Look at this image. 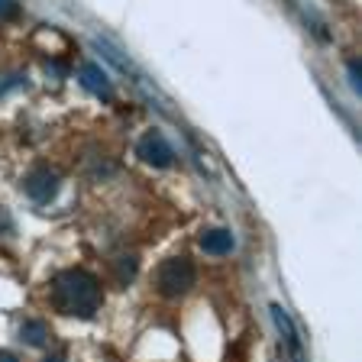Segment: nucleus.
<instances>
[{
	"label": "nucleus",
	"instance_id": "0eeeda50",
	"mask_svg": "<svg viewBox=\"0 0 362 362\" xmlns=\"http://www.w3.org/2000/svg\"><path fill=\"white\" fill-rule=\"evenodd\" d=\"M272 317H275V324H279V330H281V337H285L288 349H291L294 362H301L304 359V356H301V337H298V330H294L291 317L285 314V308H281V304H275V308H272Z\"/></svg>",
	"mask_w": 362,
	"mask_h": 362
},
{
	"label": "nucleus",
	"instance_id": "9d476101",
	"mask_svg": "<svg viewBox=\"0 0 362 362\" xmlns=\"http://www.w3.org/2000/svg\"><path fill=\"white\" fill-rule=\"evenodd\" d=\"M133 275H136V259L123 256V262H120V279H123V281H129Z\"/></svg>",
	"mask_w": 362,
	"mask_h": 362
},
{
	"label": "nucleus",
	"instance_id": "9b49d317",
	"mask_svg": "<svg viewBox=\"0 0 362 362\" xmlns=\"http://www.w3.org/2000/svg\"><path fill=\"white\" fill-rule=\"evenodd\" d=\"M20 84H26V78H23V75H10L7 81L0 84V98H4V94H7L10 88H20Z\"/></svg>",
	"mask_w": 362,
	"mask_h": 362
},
{
	"label": "nucleus",
	"instance_id": "20e7f679",
	"mask_svg": "<svg viewBox=\"0 0 362 362\" xmlns=\"http://www.w3.org/2000/svg\"><path fill=\"white\" fill-rule=\"evenodd\" d=\"M23 191L36 204H49L59 194V175H55L52 168H33V172L23 178Z\"/></svg>",
	"mask_w": 362,
	"mask_h": 362
},
{
	"label": "nucleus",
	"instance_id": "f257e3e1",
	"mask_svg": "<svg viewBox=\"0 0 362 362\" xmlns=\"http://www.w3.org/2000/svg\"><path fill=\"white\" fill-rule=\"evenodd\" d=\"M52 304L68 317H90L100 310L104 304V291H100L98 279L84 269H65L52 279Z\"/></svg>",
	"mask_w": 362,
	"mask_h": 362
},
{
	"label": "nucleus",
	"instance_id": "39448f33",
	"mask_svg": "<svg viewBox=\"0 0 362 362\" xmlns=\"http://www.w3.org/2000/svg\"><path fill=\"white\" fill-rule=\"evenodd\" d=\"M78 81H81V88L90 90L94 98L113 100V81L107 78V71L98 65V62H81V68H78Z\"/></svg>",
	"mask_w": 362,
	"mask_h": 362
},
{
	"label": "nucleus",
	"instance_id": "f03ea898",
	"mask_svg": "<svg viewBox=\"0 0 362 362\" xmlns=\"http://www.w3.org/2000/svg\"><path fill=\"white\" fill-rule=\"evenodd\" d=\"M156 281H158V291L165 294V298H181V294H188L194 288L197 269L188 256H172L158 265Z\"/></svg>",
	"mask_w": 362,
	"mask_h": 362
},
{
	"label": "nucleus",
	"instance_id": "1a4fd4ad",
	"mask_svg": "<svg viewBox=\"0 0 362 362\" xmlns=\"http://www.w3.org/2000/svg\"><path fill=\"white\" fill-rule=\"evenodd\" d=\"M0 20H20V4L16 0H0Z\"/></svg>",
	"mask_w": 362,
	"mask_h": 362
},
{
	"label": "nucleus",
	"instance_id": "6e6552de",
	"mask_svg": "<svg viewBox=\"0 0 362 362\" xmlns=\"http://www.w3.org/2000/svg\"><path fill=\"white\" fill-rule=\"evenodd\" d=\"M20 339H26L30 346H45V343H49V327H45L42 320H26V324L20 327Z\"/></svg>",
	"mask_w": 362,
	"mask_h": 362
},
{
	"label": "nucleus",
	"instance_id": "423d86ee",
	"mask_svg": "<svg viewBox=\"0 0 362 362\" xmlns=\"http://www.w3.org/2000/svg\"><path fill=\"white\" fill-rule=\"evenodd\" d=\"M197 243H201V249L207 252V256H230V252H233V246H236L233 233H230V230H223V226L204 230Z\"/></svg>",
	"mask_w": 362,
	"mask_h": 362
},
{
	"label": "nucleus",
	"instance_id": "4468645a",
	"mask_svg": "<svg viewBox=\"0 0 362 362\" xmlns=\"http://www.w3.org/2000/svg\"><path fill=\"white\" fill-rule=\"evenodd\" d=\"M45 362H65V353H52V356H49V359H45Z\"/></svg>",
	"mask_w": 362,
	"mask_h": 362
},
{
	"label": "nucleus",
	"instance_id": "ddd939ff",
	"mask_svg": "<svg viewBox=\"0 0 362 362\" xmlns=\"http://www.w3.org/2000/svg\"><path fill=\"white\" fill-rule=\"evenodd\" d=\"M0 362H20V359H16L10 349H0Z\"/></svg>",
	"mask_w": 362,
	"mask_h": 362
},
{
	"label": "nucleus",
	"instance_id": "7ed1b4c3",
	"mask_svg": "<svg viewBox=\"0 0 362 362\" xmlns=\"http://www.w3.org/2000/svg\"><path fill=\"white\" fill-rule=\"evenodd\" d=\"M136 156L152 168H168L175 162V149L168 146V139L158 133V129H149V133L136 143Z\"/></svg>",
	"mask_w": 362,
	"mask_h": 362
},
{
	"label": "nucleus",
	"instance_id": "f8f14e48",
	"mask_svg": "<svg viewBox=\"0 0 362 362\" xmlns=\"http://www.w3.org/2000/svg\"><path fill=\"white\" fill-rule=\"evenodd\" d=\"M349 75H353V88L359 90V75H362V68H359V62H356V59H349Z\"/></svg>",
	"mask_w": 362,
	"mask_h": 362
}]
</instances>
